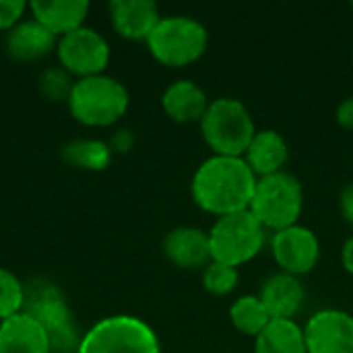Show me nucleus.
<instances>
[{"mask_svg": "<svg viewBox=\"0 0 353 353\" xmlns=\"http://www.w3.org/2000/svg\"><path fill=\"white\" fill-rule=\"evenodd\" d=\"M256 180L242 157L211 155L196 168L190 194L199 209L223 217L248 211Z\"/></svg>", "mask_w": 353, "mask_h": 353, "instance_id": "f257e3e1", "label": "nucleus"}, {"mask_svg": "<svg viewBox=\"0 0 353 353\" xmlns=\"http://www.w3.org/2000/svg\"><path fill=\"white\" fill-rule=\"evenodd\" d=\"M23 314L31 316L48 335L52 353H77L81 335L64 294L48 279H31L25 283Z\"/></svg>", "mask_w": 353, "mask_h": 353, "instance_id": "f03ea898", "label": "nucleus"}, {"mask_svg": "<svg viewBox=\"0 0 353 353\" xmlns=\"http://www.w3.org/2000/svg\"><path fill=\"white\" fill-rule=\"evenodd\" d=\"M70 116L89 128H108L122 120L128 112V89L114 77L95 74L77 79L68 97Z\"/></svg>", "mask_w": 353, "mask_h": 353, "instance_id": "7ed1b4c3", "label": "nucleus"}, {"mask_svg": "<svg viewBox=\"0 0 353 353\" xmlns=\"http://www.w3.org/2000/svg\"><path fill=\"white\" fill-rule=\"evenodd\" d=\"M201 132L213 155L242 157L256 134L250 110L234 97L213 99L201 120Z\"/></svg>", "mask_w": 353, "mask_h": 353, "instance_id": "20e7f679", "label": "nucleus"}, {"mask_svg": "<svg viewBox=\"0 0 353 353\" xmlns=\"http://www.w3.org/2000/svg\"><path fill=\"white\" fill-rule=\"evenodd\" d=\"M248 211L267 232L273 234L298 225L304 211L302 182L285 170L273 176L259 178Z\"/></svg>", "mask_w": 353, "mask_h": 353, "instance_id": "39448f33", "label": "nucleus"}, {"mask_svg": "<svg viewBox=\"0 0 353 353\" xmlns=\"http://www.w3.org/2000/svg\"><path fill=\"white\" fill-rule=\"evenodd\" d=\"M209 46L207 27L184 14L163 17L151 37L147 39V48L151 56L170 68H184L201 60Z\"/></svg>", "mask_w": 353, "mask_h": 353, "instance_id": "423d86ee", "label": "nucleus"}, {"mask_svg": "<svg viewBox=\"0 0 353 353\" xmlns=\"http://www.w3.org/2000/svg\"><path fill=\"white\" fill-rule=\"evenodd\" d=\"M267 242V230L250 211L217 217L209 230L211 261L242 267L256 259Z\"/></svg>", "mask_w": 353, "mask_h": 353, "instance_id": "0eeeda50", "label": "nucleus"}, {"mask_svg": "<svg viewBox=\"0 0 353 353\" xmlns=\"http://www.w3.org/2000/svg\"><path fill=\"white\" fill-rule=\"evenodd\" d=\"M77 353H161V345L145 321L114 314L95 323L81 337Z\"/></svg>", "mask_w": 353, "mask_h": 353, "instance_id": "6e6552de", "label": "nucleus"}, {"mask_svg": "<svg viewBox=\"0 0 353 353\" xmlns=\"http://www.w3.org/2000/svg\"><path fill=\"white\" fill-rule=\"evenodd\" d=\"M110 56L112 50L108 39L85 25L58 37L56 43V58L60 66L77 79L103 74L110 64Z\"/></svg>", "mask_w": 353, "mask_h": 353, "instance_id": "1a4fd4ad", "label": "nucleus"}, {"mask_svg": "<svg viewBox=\"0 0 353 353\" xmlns=\"http://www.w3.org/2000/svg\"><path fill=\"white\" fill-rule=\"evenodd\" d=\"M271 252L281 273L302 277L314 271L321 261V242L306 225H292L275 232L271 238Z\"/></svg>", "mask_w": 353, "mask_h": 353, "instance_id": "9d476101", "label": "nucleus"}, {"mask_svg": "<svg viewBox=\"0 0 353 353\" xmlns=\"http://www.w3.org/2000/svg\"><path fill=\"white\" fill-rule=\"evenodd\" d=\"M306 353H353V314L325 308L304 327Z\"/></svg>", "mask_w": 353, "mask_h": 353, "instance_id": "9b49d317", "label": "nucleus"}, {"mask_svg": "<svg viewBox=\"0 0 353 353\" xmlns=\"http://www.w3.org/2000/svg\"><path fill=\"white\" fill-rule=\"evenodd\" d=\"M108 10L114 31L128 41H147L163 19L153 0H112Z\"/></svg>", "mask_w": 353, "mask_h": 353, "instance_id": "f8f14e48", "label": "nucleus"}, {"mask_svg": "<svg viewBox=\"0 0 353 353\" xmlns=\"http://www.w3.org/2000/svg\"><path fill=\"white\" fill-rule=\"evenodd\" d=\"M163 254L178 269L184 271L205 269L211 263L209 232L194 225L174 228L163 238Z\"/></svg>", "mask_w": 353, "mask_h": 353, "instance_id": "ddd939ff", "label": "nucleus"}, {"mask_svg": "<svg viewBox=\"0 0 353 353\" xmlns=\"http://www.w3.org/2000/svg\"><path fill=\"white\" fill-rule=\"evenodd\" d=\"M259 298L273 321H296L304 308L306 290L300 277L279 271L263 283Z\"/></svg>", "mask_w": 353, "mask_h": 353, "instance_id": "4468645a", "label": "nucleus"}, {"mask_svg": "<svg viewBox=\"0 0 353 353\" xmlns=\"http://www.w3.org/2000/svg\"><path fill=\"white\" fill-rule=\"evenodd\" d=\"M56 43H58V37L50 29H46L41 23H37L33 17L27 21H21L4 37L6 54L17 62L43 60L52 52H56Z\"/></svg>", "mask_w": 353, "mask_h": 353, "instance_id": "2eb2a0df", "label": "nucleus"}, {"mask_svg": "<svg viewBox=\"0 0 353 353\" xmlns=\"http://www.w3.org/2000/svg\"><path fill=\"white\" fill-rule=\"evenodd\" d=\"M209 103L211 101L205 89L188 79H180L172 83L161 95V108L165 116L178 124H194V122L201 124Z\"/></svg>", "mask_w": 353, "mask_h": 353, "instance_id": "dca6fc26", "label": "nucleus"}, {"mask_svg": "<svg viewBox=\"0 0 353 353\" xmlns=\"http://www.w3.org/2000/svg\"><path fill=\"white\" fill-rule=\"evenodd\" d=\"M242 159L256 178L273 176L283 172L290 159V145L277 130H256Z\"/></svg>", "mask_w": 353, "mask_h": 353, "instance_id": "f3484780", "label": "nucleus"}, {"mask_svg": "<svg viewBox=\"0 0 353 353\" xmlns=\"http://www.w3.org/2000/svg\"><path fill=\"white\" fill-rule=\"evenodd\" d=\"M87 0H33L29 2L31 17L50 29L56 37H62L83 27L89 14Z\"/></svg>", "mask_w": 353, "mask_h": 353, "instance_id": "a211bd4d", "label": "nucleus"}, {"mask_svg": "<svg viewBox=\"0 0 353 353\" xmlns=\"http://www.w3.org/2000/svg\"><path fill=\"white\" fill-rule=\"evenodd\" d=\"M0 353H52L46 331L27 314L0 323Z\"/></svg>", "mask_w": 353, "mask_h": 353, "instance_id": "6ab92c4d", "label": "nucleus"}, {"mask_svg": "<svg viewBox=\"0 0 353 353\" xmlns=\"http://www.w3.org/2000/svg\"><path fill=\"white\" fill-rule=\"evenodd\" d=\"M254 353H306L304 329L296 321H271L254 339Z\"/></svg>", "mask_w": 353, "mask_h": 353, "instance_id": "aec40b11", "label": "nucleus"}, {"mask_svg": "<svg viewBox=\"0 0 353 353\" xmlns=\"http://www.w3.org/2000/svg\"><path fill=\"white\" fill-rule=\"evenodd\" d=\"M114 151L110 143L97 139H74L62 147V159L77 170L103 172L112 163Z\"/></svg>", "mask_w": 353, "mask_h": 353, "instance_id": "412c9836", "label": "nucleus"}, {"mask_svg": "<svg viewBox=\"0 0 353 353\" xmlns=\"http://www.w3.org/2000/svg\"><path fill=\"white\" fill-rule=\"evenodd\" d=\"M230 321L238 333L256 339L273 319L259 296H242L230 306Z\"/></svg>", "mask_w": 353, "mask_h": 353, "instance_id": "4be33fe9", "label": "nucleus"}, {"mask_svg": "<svg viewBox=\"0 0 353 353\" xmlns=\"http://www.w3.org/2000/svg\"><path fill=\"white\" fill-rule=\"evenodd\" d=\"M25 304V283L8 271L0 267V323L8 321L23 312Z\"/></svg>", "mask_w": 353, "mask_h": 353, "instance_id": "5701e85b", "label": "nucleus"}, {"mask_svg": "<svg viewBox=\"0 0 353 353\" xmlns=\"http://www.w3.org/2000/svg\"><path fill=\"white\" fill-rule=\"evenodd\" d=\"M238 281H240V273L236 267L211 261L203 269V288L211 296H217V298L230 296L238 288Z\"/></svg>", "mask_w": 353, "mask_h": 353, "instance_id": "b1692460", "label": "nucleus"}, {"mask_svg": "<svg viewBox=\"0 0 353 353\" xmlns=\"http://www.w3.org/2000/svg\"><path fill=\"white\" fill-rule=\"evenodd\" d=\"M37 85H39V93L48 101L58 103V101H68L74 81L62 66H50L39 74Z\"/></svg>", "mask_w": 353, "mask_h": 353, "instance_id": "393cba45", "label": "nucleus"}, {"mask_svg": "<svg viewBox=\"0 0 353 353\" xmlns=\"http://www.w3.org/2000/svg\"><path fill=\"white\" fill-rule=\"evenodd\" d=\"M25 10H29V4L23 0H0V31H10L23 21Z\"/></svg>", "mask_w": 353, "mask_h": 353, "instance_id": "a878e982", "label": "nucleus"}, {"mask_svg": "<svg viewBox=\"0 0 353 353\" xmlns=\"http://www.w3.org/2000/svg\"><path fill=\"white\" fill-rule=\"evenodd\" d=\"M335 120H337V124H339L343 130L353 132V95L345 97V99L337 105V110H335Z\"/></svg>", "mask_w": 353, "mask_h": 353, "instance_id": "bb28decb", "label": "nucleus"}, {"mask_svg": "<svg viewBox=\"0 0 353 353\" xmlns=\"http://www.w3.org/2000/svg\"><path fill=\"white\" fill-rule=\"evenodd\" d=\"M110 147L114 153H128L132 147H134V134L126 128L122 130H116L112 134V141H110Z\"/></svg>", "mask_w": 353, "mask_h": 353, "instance_id": "cd10ccee", "label": "nucleus"}, {"mask_svg": "<svg viewBox=\"0 0 353 353\" xmlns=\"http://www.w3.org/2000/svg\"><path fill=\"white\" fill-rule=\"evenodd\" d=\"M339 209H341L343 219L353 228V182L343 186V190L339 194Z\"/></svg>", "mask_w": 353, "mask_h": 353, "instance_id": "c85d7f7f", "label": "nucleus"}, {"mask_svg": "<svg viewBox=\"0 0 353 353\" xmlns=\"http://www.w3.org/2000/svg\"><path fill=\"white\" fill-rule=\"evenodd\" d=\"M341 263H343V269L353 277V236H350L341 248Z\"/></svg>", "mask_w": 353, "mask_h": 353, "instance_id": "c756f323", "label": "nucleus"}, {"mask_svg": "<svg viewBox=\"0 0 353 353\" xmlns=\"http://www.w3.org/2000/svg\"><path fill=\"white\" fill-rule=\"evenodd\" d=\"M352 6H353V2H352Z\"/></svg>", "mask_w": 353, "mask_h": 353, "instance_id": "7c9ffc66", "label": "nucleus"}]
</instances>
